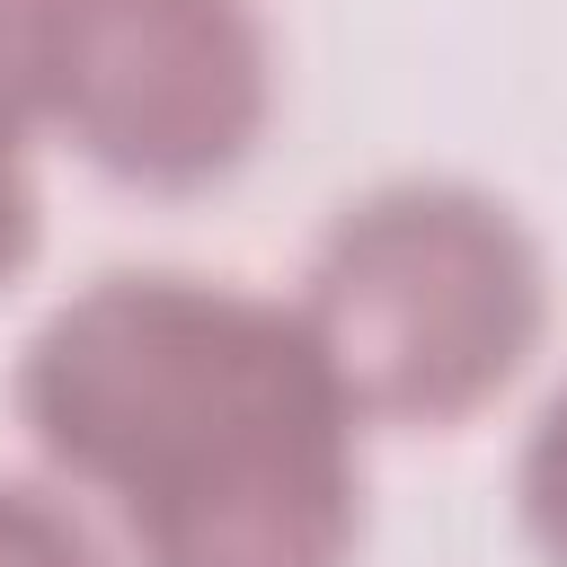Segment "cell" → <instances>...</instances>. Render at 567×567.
Returning <instances> with one entry per match:
<instances>
[{"label":"cell","mask_w":567,"mask_h":567,"mask_svg":"<svg viewBox=\"0 0 567 567\" xmlns=\"http://www.w3.org/2000/svg\"><path fill=\"white\" fill-rule=\"evenodd\" d=\"M275 115L257 0H53L44 124L133 195H204Z\"/></svg>","instance_id":"cell-3"},{"label":"cell","mask_w":567,"mask_h":567,"mask_svg":"<svg viewBox=\"0 0 567 567\" xmlns=\"http://www.w3.org/2000/svg\"><path fill=\"white\" fill-rule=\"evenodd\" d=\"M514 505H523V532L549 567H567V381L540 399L532 434H523V461H514Z\"/></svg>","instance_id":"cell-4"},{"label":"cell","mask_w":567,"mask_h":567,"mask_svg":"<svg viewBox=\"0 0 567 567\" xmlns=\"http://www.w3.org/2000/svg\"><path fill=\"white\" fill-rule=\"evenodd\" d=\"M372 425H461L540 354L549 266L514 204L461 177H399L354 195L292 301Z\"/></svg>","instance_id":"cell-2"},{"label":"cell","mask_w":567,"mask_h":567,"mask_svg":"<svg viewBox=\"0 0 567 567\" xmlns=\"http://www.w3.org/2000/svg\"><path fill=\"white\" fill-rule=\"evenodd\" d=\"M35 257V177H27V151L0 142V292L27 275Z\"/></svg>","instance_id":"cell-7"},{"label":"cell","mask_w":567,"mask_h":567,"mask_svg":"<svg viewBox=\"0 0 567 567\" xmlns=\"http://www.w3.org/2000/svg\"><path fill=\"white\" fill-rule=\"evenodd\" d=\"M18 425L97 496L133 567H354L363 452L292 301L213 275H97L18 354Z\"/></svg>","instance_id":"cell-1"},{"label":"cell","mask_w":567,"mask_h":567,"mask_svg":"<svg viewBox=\"0 0 567 567\" xmlns=\"http://www.w3.org/2000/svg\"><path fill=\"white\" fill-rule=\"evenodd\" d=\"M44 71H53V0H0V142L27 151L44 124Z\"/></svg>","instance_id":"cell-5"},{"label":"cell","mask_w":567,"mask_h":567,"mask_svg":"<svg viewBox=\"0 0 567 567\" xmlns=\"http://www.w3.org/2000/svg\"><path fill=\"white\" fill-rule=\"evenodd\" d=\"M0 567H106V549L89 540V523L62 496L0 478Z\"/></svg>","instance_id":"cell-6"}]
</instances>
